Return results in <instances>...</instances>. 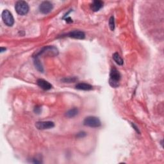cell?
I'll list each match as a JSON object with an SVG mask.
<instances>
[{"label":"cell","instance_id":"cell-3","mask_svg":"<svg viewBox=\"0 0 164 164\" xmlns=\"http://www.w3.org/2000/svg\"><path fill=\"white\" fill-rule=\"evenodd\" d=\"M83 125L91 128H98L101 126V123L98 117L94 116H88L84 119Z\"/></svg>","mask_w":164,"mask_h":164},{"label":"cell","instance_id":"cell-19","mask_svg":"<svg viewBox=\"0 0 164 164\" xmlns=\"http://www.w3.org/2000/svg\"><path fill=\"white\" fill-rule=\"evenodd\" d=\"M65 20H66V22H67V23H70L73 22V20L70 19V17H67V18L65 19Z\"/></svg>","mask_w":164,"mask_h":164},{"label":"cell","instance_id":"cell-1","mask_svg":"<svg viewBox=\"0 0 164 164\" xmlns=\"http://www.w3.org/2000/svg\"><path fill=\"white\" fill-rule=\"evenodd\" d=\"M121 79V74L119 70L116 69H112L110 73L109 84L110 85L114 88H117L119 86V81Z\"/></svg>","mask_w":164,"mask_h":164},{"label":"cell","instance_id":"cell-2","mask_svg":"<svg viewBox=\"0 0 164 164\" xmlns=\"http://www.w3.org/2000/svg\"><path fill=\"white\" fill-rule=\"evenodd\" d=\"M15 9L19 15L24 16L27 14L29 11V5L28 3L24 1H19L16 3Z\"/></svg>","mask_w":164,"mask_h":164},{"label":"cell","instance_id":"cell-14","mask_svg":"<svg viewBox=\"0 0 164 164\" xmlns=\"http://www.w3.org/2000/svg\"><path fill=\"white\" fill-rule=\"evenodd\" d=\"M35 60H34V64L35 65V68L37 69V70H39V71L41 72H43V68L42 65L41 63V62L39 60V59L37 57H34Z\"/></svg>","mask_w":164,"mask_h":164},{"label":"cell","instance_id":"cell-5","mask_svg":"<svg viewBox=\"0 0 164 164\" xmlns=\"http://www.w3.org/2000/svg\"><path fill=\"white\" fill-rule=\"evenodd\" d=\"M46 53L50 55L55 56V55H58L59 51H58V50H57V48H56L54 46H46V47H43L38 53H37L36 55H35V56H34V57H38L39 56L44 54V53Z\"/></svg>","mask_w":164,"mask_h":164},{"label":"cell","instance_id":"cell-6","mask_svg":"<svg viewBox=\"0 0 164 164\" xmlns=\"http://www.w3.org/2000/svg\"><path fill=\"white\" fill-rule=\"evenodd\" d=\"M53 8V5L51 2L45 1L41 3L39 6V10L43 14H49Z\"/></svg>","mask_w":164,"mask_h":164},{"label":"cell","instance_id":"cell-9","mask_svg":"<svg viewBox=\"0 0 164 164\" xmlns=\"http://www.w3.org/2000/svg\"><path fill=\"white\" fill-rule=\"evenodd\" d=\"M37 83L40 87L42 88L43 90L48 91V90H50L52 88L51 84L50 82H48L47 81H46L45 79H39L37 82Z\"/></svg>","mask_w":164,"mask_h":164},{"label":"cell","instance_id":"cell-10","mask_svg":"<svg viewBox=\"0 0 164 164\" xmlns=\"http://www.w3.org/2000/svg\"><path fill=\"white\" fill-rule=\"evenodd\" d=\"M103 1H99V0H96V1H94L91 3V8L93 12H97L101 9L102 7H103Z\"/></svg>","mask_w":164,"mask_h":164},{"label":"cell","instance_id":"cell-15","mask_svg":"<svg viewBox=\"0 0 164 164\" xmlns=\"http://www.w3.org/2000/svg\"><path fill=\"white\" fill-rule=\"evenodd\" d=\"M109 26L110 28L112 31H114L115 29V19H114V17L112 16L110 17V18L109 19Z\"/></svg>","mask_w":164,"mask_h":164},{"label":"cell","instance_id":"cell-13","mask_svg":"<svg viewBox=\"0 0 164 164\" xmlns=\"http://www.w3.org/2000/svg\"><path fill=\"white\" fill-rule=\"evenodd\" d=\"M78 110L76 108H74L68 110V111L66 112L65 116L69 118H73L76 116V115H78Z\"/></svg>","mask_w":164,"mask_h":164},{"label":"cell","instance_id":"cell-17","mask_svg":"<svg viewBox=\"0 0 164 164\" xmlns=\"http://www.w3.org/2000/svg\"><path fill=\"white\" fill-rule=\"evenodd\" d=\"M86 136V134L84 131H81L78 133V134L76 135V137H78V138H83Z\"/></svg>","mask_w":164,"mask_h":164},{"label":"cell","instance_id":"cell-16","mask_svg":"<svg viewBox=\"0 0 164 164\" xmlns=\"http://www.w3.org/2000/svg\"><path fill=\"white\" fill-rule=\"evenodd\" d=\"M76 78H64L62 79V82L64 83H71V82H74L75 81H76Z\"/></svg>","mask_w":164,"mask_h":164},{"label":"cell","instance_id":"cell-8","mask_svg":"<svg viewBox=\"0 0 164 164\" xmlns=\"http://www.w3.org/2000/svg\"><path fill=\"white\" fill-rule=\"evenodd\" d=\"M68 37L76 39H84L85 37V34L82 31L74 30L68 33Z\"/></svg>","mask_w":164,"mask_h":164},{"label":"cell","instance_id":"cell-11","mask_svg":"<svg viewBox=\"0 0 164 164\" xmlns=\"http://www.w3.org/2000/svg\"><path fill=\"white\" fill-rule=\"evenodd\" d=\"M76 88L82 91H91L93 88V87L90 84L86 83H79L76 85Z\"/></svg>","mask_w":164,"mask_h":164},{"label":"cell","instance_id":"cell-20","mask_svg":"<svg viewBox=\"0 0 164 164\" xmlns=\"http://www.w3.org/2000/svg\"><path fill=\"white\" fill-rule=\"evenodd\" d=\"M0 50H0V51H1V53H3V52H4V51H5L6 50V48H4V47H1V49H0Z\"/></svg>","mask_w":164,"mask_h":164},{"label":"cell","instance_id":"cell-4","mask_svg":"<svg viewBox=\"0 0 164 164\" xmlns=\"http://www.w3.org/2000/svg\"><path fill=\"white\" fill-rule=\"evenodd\" d=\"M2 19L7 26H12L14 24V19L12 13L8 10H4L1 14Z\"/></svg>","mask_w":164,"mask_h":164},{"label":"cell","instance_id":"cell-12","mask_svg":"<svg viewBox=\"0 0 164 164\" xmlns=\"http://www.w3.org/2000/svg\"><path fill=\"white\" fill-rule=\"evenodd\" d=\"M113 59L116 62V63L118 64L119 65H122L124 61L123 59L121 58V56L119 55V53H115L113 55Z\"/></svg>","mask_w":164,"mask_h":164},{"label":"cell","instance_id":"cell-7","mask_svg":"<svg viewBox=\"0 0 164 164\" xmlns=\"http://www.w3.org/2000/svg\"><path fill=\"white\" fill-rule=\"evenodd\" d=\"M35 126L38 130H43L53 128L55 126V124L52 121H39L35 124Z\"/></svg>","mask_w":164,"mask_h":164},{"label":"cell","instance_id":"cell-18","mask_svg":"<svg viewBox=\"0 0 164 164\" xmlns=\"http://www.w3.org/2000/svg\"><path fill=\"white\" fill-rule=\"evenodd\" d=\"M34 112H35V114H40L41 112V106H35V108H34Z\"/></svg>","mask_w":164,"mask_h":164}]
</instances>
